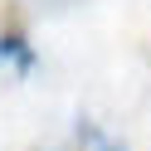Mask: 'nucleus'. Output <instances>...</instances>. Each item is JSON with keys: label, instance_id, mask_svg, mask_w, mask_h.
<instances>
[{"label": "nucleus", "instance_id": "nucleus-1", "mask_svg": "<svg viewBox=\"0 0 151 151\" xmlns=\"http://www.w3.org/2000/svg\"><path fill=\"white\" fill-rule=\"evenodd\" d=\"M0 63H15V73H20V78L34 68V49L24 44L20 29H5V34H0Z\"/></svg>", "mask_w": 151, "mask_h": 151}]
</instances>
